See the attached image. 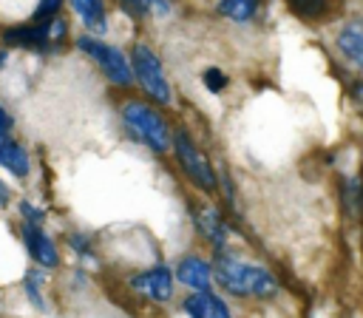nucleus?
<instances>
[{"label":"nucleus","instance_id":"obj_1","mask_svg":"<svg viewBox=\"0 0 363 318\" xmlns=\"http://www.w3.org/2000/svg\"><path fill=\"white\" fill-rule=\"evenodd\" d=\"M213 278L227 295H235V298H272V295H278V278L267 267L241 261V258L227 256V253H216Z\"/></svg>","mask_w":363,"mask_h":318},{"label":"nucleus","instance_id":"obj_2","mask_svg":"<svg viewBox=\"0 0 363 318\" xmlns=\"http://www.w3.org/2000/svg\"><path fill=\"white\" fill-rule=\"evenodd\" d=\"M119 116H122L125 128H128L142 145H147L153 153H164V150L170 148L173 131L167 128L164 116H162L153 105H147L145 99H133V97L125 99L122 108H119Z\"/></svg>","mask_w":363,"mask_h":318},{"label":"nucleus","instance_id":"obj_3","mask_svg":"<svg viewBox=\"0 0 363 318\" xmlns=\"http://www.w3.org/2000/svg\"><path fill=\"white\" fill-rule=\"evenodd\" d=\"M68 37V23L62 17L51 20H28L23 26L6 28L3 40L9 48H26V51H51L60 48V43Z\"/></svg>","mask_w":363,"mask_h":318},{"label":"nucleus","instance_id":"obj_4","mask_svg":"<svg viewBox=\"0 0 363 318\" xmlns=\"http://www.w3.org/2000/svg\"><path fill=\"white\" fill-rule=\"evenodd\" d=\"M130 68H133V77L136 82L142 85V91L159 102V105H167L173 99L170 94V82H167V74H164V65L162 60L145 45V43H136L130 48Z\"/></svg>","mask_w":363,"mask_h":318},{"label":"nucleus","instance_id":"obj_5","mask_svg":"<svg viewBox=\"0 0 363 318\" xmlns=\"http://www.w3.org/2000/svg\"><path fill=\"white\" fill-rule=\"evenodd\" d=\"M77 48H79L82 54H88V57L102 68V74H105L113 85L128 88V85L133 82L130 60H128L116 45L102 43V40H99V37H94V34H79V37H77Z\"/></svg>","mask_w":363,"mask_h":318},{"label":"nucleus","instance_id":"obj_6","mask_svg":"<svg viewBox=\"0 0 363 318\" xmlns=\"http://www.w3.org/2000/svg\"><path fill=\"white\" fill-rule=\"evenodd\" d=\"M170 145H173V150H176V162H179V168L187 173V179H190L199 190L213 193V190L218 187V176H216L210 159L193 145V139H190L184 131H173Z\"/></svg>","mask_w":363,"mask_h":318},{"label":"nucleus","instance_id":"obj_7","mask_svg":"<svg viewBox=\"0 0 363 318\" xmlns=\"http://www.w3.org/2000/svg\"><path fill=\"white\" fill-rule=\"evenodd\" d=\"M173 281H176V275L164 264L147 267V270H142V273H136V275L128 278L130 290L139 292V295H145L153 304H167L173 298Z\"/></svg>","mask_w":363,"mask_h":318},{"label":"nucleus","instance_id":"obj_8","mask_svg":"<svg viewBox=\"0 0 363 318\" xmlns=\"http://www.w3.org/2000/svg\"><path fill=\"white\" fill-rule=\"evenodd\" d=\"M20 238H23V244H26V250H28V256H31V261H34L37 267H43V270H54V267L60 264V250H57L54 238L45 233L43 224L23 221V227H20Z\"/></svg>","mask_w":363,"mask_h":318},{"label":"nucleus","instance_id":"obj_9","mask_svg":"<svg viewBox=\"0 0 363 318\" xmlns=\"http://www.w3.org/2000/svg\"><path fill=\"white\" fill-rule=\"evenodd\" d=\"M190 216L196 221V230L199 236L216 250V253H224L227 250V238H230V227L227 221L221 219V213L210 204H193L190 207Z\"/></svg>","mask_w":363,"mask_h":318},{"label":"nucleus","instance_id":"obj_10","mask_svg":"<svg viewBox=\"0 0 363 318\" xmlns=\"http://www.w3.org/2000/svg\"><path fill=\"white\" fill-rule=\"evenodd\" d=\"M176 281L190 287L193 292H204V290H213L216 278H213V261L201 258V256H182L176 261V270H173Z\"/></svg>","mask_w":363,"mask_h":318},{"label":"nucleus","instance_id":"obj_11","mask_svg":"<svg viewBox=\"0 0 363 318\" xmlns=\"http://www.w3.org/2000/svg\"><path fill=\"white\" fill-rule=\"evenodd\" d=\"M182 309L187 318H233L227 301L213 292V290H204V292H193L182 301Z\"/></svg>","mask_w":363,"mask_h":318},{"label":"nucleus","instance_id":"obj_12","mask_svg":"<svg viewBox=\"0 0 363 318\" xmlns=\"http://www.w3.org/2000/svg\"><path fill=\"white\" fill-rule=\"evenodd\" d=\"M0 168H6L17 179H26L31 173L28 150L17 139H11V133H0Z\"/></svg>","mask_w":363,"mask_h":318},{"label":"nucleus","instance_id":"obj_13","mask_svg":"<svg viewBox=\"0 0 363 318\" xmlns=\"http://www.w3.org/2000/svg\"><path fill=\"white\" fill-rule=\"evenodd\" d=\"M337 48H340V54L363 74V23H360V20L349 23V26L337 34Z\"/></svg>","mask_w":363,"mask_h":318},{"label":"nucleus","instance_id":"obj_14","mask_svg":"<svg viewBox=\"0 0 363 318\" xmlns=\"http://www.w3.org/2000/svg\"><path fill=\"white\" fill-rule=\"evenodd\" d=\"M68 3L91 34H105L108 31V17H105V3L102 0H68Z\"/></svg>","mask_w":363,"mask_h":318},{"label":"nucleus","instance_id":"obj_15","mask_svg":"<svg viewBox=\"0 0 363 318\" xmlns=\"http://www.w3.org/2000/svg\"><path fill=\"white\" fill-rule=\"evenodd\" d=\"M43 284H45V273H43V267L28 270V273H26V278H23V292H26L28 304H31L37 312H45V309H48L45 295H43Z\"/></svg>","mask_w":363,"mask_h":318},{"label":"nucleus","instance_id":"obj_16","mask_svg":"<svg viewBox=\"0 0 363 318\" xmlns=\"http://www.w3.org/2000/svg\"><path fill=\"white\" fill-rule=\"evenodd\" d=\"M218 14L233 23H250L258 11V0H218Z\"/></svg>","mask_w":363,"mask_h":318},{"label":"nucleus","instance_id":"obj_17","mask_svg":"<svg viewBox=\"0 0 363 318\" xmlns=\"http://www.w3.org/2000/svg\"><path fill=\"white\" fill-rule=\"evenodd\" d=\"M286 3L303 20H320L326 14V9H329V0H286Z\"/></svg>","mask_w":363,"mask_h":318},{"label":"nucleus","instance_id":"obj_18","mask_svg":"<svg viewBox=\"0 0 363 318\" xmlns=\"http://www.w3.org/2000/svg\"><path fill=\"white\" fill-rule=\"evenodd\" d=\"M201 82L207 85V91H213V94H221L224 88H227V74L221 71V68H216V65H210V68H204V74H201Z\"/></svg>","mask_w":363,"mask_h":318},{"label":"nucleus","instance_id":"obj_19","mask_svg":"<svg viewBox=\"0 0 363 318\" xmlns=\"http://www.w3.org/2000/svg\"><path fill=\"white\" fill-rule=\"evenodd\" d=\"M60 9H62V0H40L31 20H51L60 14Z\"/></svg>","mask_w":363,"mask_h":318},{"label":"nucleus","instance_id":"obj_20","mask_svg":"<svg viewBox=\"0 0 363 318\" xmlns=\"http://www.w3.org/2000/svg\"><path fill=\"white\" fill-rule=\"evenodd\" d=\"M20 216H23V221H34V224L45 221V210L31 204V202H20Z\"/></svg>","mask_w":363,"mask_h":318},{"label":"nucleus","instance_id":"obj_21","mask_svg":"<svg viewBox=\"0 0 363 318\" xmlns=\"http://www.w3.org/2000/svg\"><path fill=\"white\" fill-rule=\"evenodd\" d=\"M68 244H71V250L77 256H91V238L85 233H71L68 236Z\"/></svg>","mask_w":363,"mask_h":318},{"label":"nucleus","instance_id":"obj_22","mask_svg":"<svg viewBox=\"0 0 363 318\" xmlns=\"http://www.w3.org/2000/svg\"><path fill=\"white\" fill-rule=\"evenodd\" d=\"M139 9H142V17L145 14H167L170 11V6H167V0H139Z\"/></svg>","mask_w":363,"mask_h":318},{"label":"nucleus","instance_id":"obj_23","mask_svg":"<svg viewBox=\"0 0 363 318\" xmlns=\"http://www.w3.org/2000/svg\"><path fill=\"white\" fill-rule=\"evenodd\" d=\"M11 128H14V116L0 105V133H11Z\"/></svg>","mask_w":363,"mask_h":318},{"label":"nucleus","instance_id":"obj_24","mask_svg":"<svg viewBox=\"0 0 363 318\" xmlns=\"http://www.w3.org/2000/svg\"><path fill=\"white\" fill-rule=\"evenodd\" d=\"M9 202H11V190H9V185L0 179V207H9Z\"/></svg>","mask_w":363,"mask_h":318},{"label":"nucleus","instance_id":"obj_25","mask_svg":"<svg viewBox=\"0 0 363 318\" xmlns=\"http://www.w3.org/2000/svg\"><path fill=\"white\" fill-rule=\"evenodd\" d=\"M119 3H122V6H125V9L130 11V14H133V17H142V9H139V0H119Z\"/></svg>","mask_w":363,"mask_h":318},{"label":"nucleus","instance_id":"obj_26","mask_svg":"<svg viewBox=\"0 0 363 318\" xmlns=\"http://www.w3.org/2000/svg\"><path fill=\"white\" fill-rule=\"evenodd\" d=\"M6 57H9V54H6V51H0V68L6 65Z\"/></svg>","mask_w":363,"mask_h":318}]
</instances>
